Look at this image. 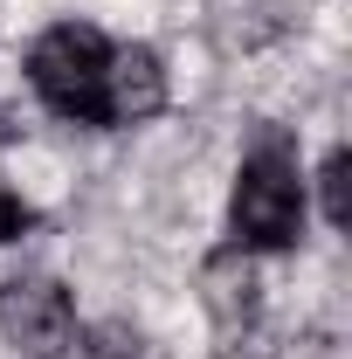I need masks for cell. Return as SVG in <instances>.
<instances>
[{
    "mask_svg": "<svg viewBox=\"0 0 352 359\" xmlns=\"http://www.w3.org/2000/svg\"><path fill=\"white\" fill-rule=\"evenodd\" d=\"M173 97V76H166V55L152 42H118L111 48V69H104V132H132V125H152Z\"/></svg>",
    "mask_w": 352,
    "mask_h": 359,
    "instance_id": "4",
    "label": "cell"
},
{
    "mask_svg": "<svg viewBox=\"0 0 352 359\" xmlns=\"http://www.w3.org/2000/svg\"><path fill=\"white\" fill-rule=\"evenodd\" d=\"M111 35L97 21H48L28 42V90L42 97L62 125L104 132V69H111Z\"/></svg>",
    "mask_w": 352,
    "mask_h": 359,
    "instance_id": "2",
    "label": "cell"
},
{
    "mask_svg": "<svg viewBox=\"0 0 352 359\" xmlns=\"http://www.w3.org/2000/svg\"><path fill=\"white\" fill-rule=\"evenodd\" d=\"M304 222H311V180L297 159V138L283 125H263L228 187V242L249 256H290L304 242Z\"/></svg>",
    "mask_w": 352,
    "mask_h": 359,
    "instance_id": "1",
    "label": "cell"
},
{
    "mask_svg": "<svg viewBox=\"0 0 352 359\" xmlns=\"http://www.w3.org/2000/svg\"><path fill=\"white\" fill-rule=\"evenodd\" d=\"M76 290L48 269H21L0 283V339L21 359H62L76 339Z\"/></svg>",
    "mask_w": 352,
    "mask_h": 359,
    "instance_id": "3",
    "label": "cell"
},
{
    "mask_svg": "<svg viewBox=\"0 0 352 359\" xmlns=\"http://www.w3.org/2000/svg\"><path fill=\"white\" fill-rule=\"evenodd\" d=\"M318 201H325V222H332V228L352 222V152H346V145L325 152V166H318Z\"/></svg>",
    "mask_w": 352,
    "mask_h": 359,
    "instance_id": "6",
    "label": "cell"
},
{
    "mask_svg": "<svg viewBox=\"0 0 352 359\" xmlns=\"http://www.w3.org/2000/svg\"><path fill=\"white\" fill-rule=\"evenodd\" d=\"M201 304L215 318L221 346L249 339L256 318H263V256H249V249H235V242L208 249V263H201Z\"/></svg>",
    "mask_w": 352,
    "mask_h": 359,
    "instance_id": "5",
    "label": "cell"
},
{
    "mask_svg": "<svg viewBox=\"0 0 352 359\" xmlns=\"http://www.w3.org/2000/svg\"><path fill=\"white\" fill-rule=\"evenodd\" d=\"M69 353H76V359H138V332L125 325V318H104V325H76Z\"/></svg>",
    "mask_w": 352,
    "mask_h": 359,
    "instance_id": "7",
    "label": "cell"
},
{
    "mask_svg": "<svg viewBox=\"0 0 352 359\" xmlns=\"http://www.w3.org/2000/svg\"><path fill=\"white\" fill-rule=\"evenodd\" d=\"M276 359H339V346H332L325 332H304V339H290V346H276Z\"/></svg>",
    "mask_w": 352,
    "mask_h": 359,
    "instance_id": "9",
    "label": "cell"
},
{
    "mask_svg": "<svg viewBox=\"0 0 352 359\" xmlns=\"http://www.w3.org/2000/svg\"><path fill=\"white\" fill-rule=\"evenodd\" d=\"M35 228H42V215H35V208L0 180V249H7V242H21V235H35Z\"/></svg>",
    "mask_w": 352,
    "mask_h": 359,
    "instance_id": "8",
    "label": "cell"
}]
</instances>
